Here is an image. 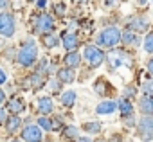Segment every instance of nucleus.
Returning a JSON list of instances; mask_svg holds the SVG:
<instances>
[{
  "label": "nucleus",
  "mask_w": 153,
  "mask_h": 142,
  "mask_svg": "<svg viewBox=\"0 0 153 142\" xmlns=\"http://www.w3.org/2000/svg\"><path fill=\"white\" fill-rule=\"evenodd\" d=\"M79 63H81V54L79 52H68L67 56H65V65H67V68H78L79 67Z\"/></svg>",
  "instance_id": "2eb2a0df"
},
{
  "label": "nucleus",
  "mask_w": 153,
  "mask_h": 142,
  "mask_svg": "<svg viewBox=\"0 0 153 142\" xmlns=\"http://www.w3.org/2000/svg\"><path fill=\"white\" fill-rule=\"evenodd\" d=\"M76 2H81V4H85V2H87V0H76Z\"/></svg>",
  "instance_id": "58836bf2"
},
{
  "label": "nucleus",
  "mask_w": 153,
  "mask_h": 142,
  "mask_svg": "<svg viewBox=\"0 0 153 142\" xmlns=\"http://www.w3.org/2000/svg\"><path fill=\"white\" fill-rule=\"evenodd\" d=\"M36 58H38V49H36V45H34L33 41H29V43L22 45V49L18 50V54H16V63H18L20 67H31V65L36 61Z\"/></svg>",
  "instance_id": "f03ea898"
},
{
  "label": "nucleus",
  "mask_w": 153,
  "mask_h": 142,
  "mask_svg": "<svg viewBox=\"0 0 153 142\" xmlns=\"http://www.w3.org/2000/svg\"><path fill=\"white\" fill-rule=\"evenodd\" d=\"M13 142H20V140H13Z\"/></svg>",
  "instance_id": "a19ab883"
},
{
  "label": "nucleus",
  "mask_w": 153,
  "mask_h": 142,
  "mask_svg": "<svg viewBox=\"0 0 153 142\" xmlns=\"http://www.w3.org/2000/svg\"><path fill=\"white\" fill-rule=\"evenodd\" d=\"M51 88H52V92H58V90H59V83H56V85H51Z\"/></svg>",
  "instance_id": "e433bc0d"
},
{
  "label": "nucleus",
  "mask_w": 153,
  "mask_h": 142,
  "mask_svg": "<svg viewBox=\"0 0 153 142\" xmlns=\"http://www.w3.org/2000/svg\"><path fill=\"white\" fill-rule=\"evenodd\" d=\"M128 27H130L131 33H144V31H148L149 22H148L144 16H137V18H133V20L128 24Z\"/></svg>",
  "instance_id": "9d476101"
},
{
  "label": "nucleus",
  "mask_w": 153,
  "mask_h": 142,
  "mask_svg": "<svg viewBox=\"0 0 153 142\" xmlns=\"http://www.w3.org/2000/svg\"><path fill=\"white\" fill-rule=\"evenodd\" d=\"M6 101V94H4V90H0V104H2Z\"/></svg>",
  "instance_id": "f704fd0d"
},
{
  "label": "nucleus",
  "mask_w": 153,
  "mask_h": 142,
  "mask_svg": "<svg viewBox=\"0 0 153 142\" xmlns=\"http://www.w3.org/2000/svg\"><path fill=\"white\" fill-rule=\"evenodd\" d=\"M106 61H108V67L112 68V70H115V68H121V67H130L131 65V58H130V54L128 52H124V50H110L108 54H106Z\"/></svg>",
  "instance_id": "7ed1b4c3"
},
{
  "label": "nucleus",
  "mask_w": 153,
  "mask_h": 142,
  "mask_svg": "<svg viewBox=\"0 0 153 142\" xmlns=\"http://www.w3.org/2000/svg\"><path fill=\"white\" fill-rule=\"evenodd\" d=\"M43 43H45V47H58V43H59V40L56 38V36H45L43 38Z\"/></svg>",
  "instance_id": "a878e982"
},
{
  "label": "nucleus",
  "mask_w": 153,
  "mask_h": 142,
  "mask_svg": "<svg viewBox=\"0 0 153 142\" xmlns=\"http://www.w3.org/2000/svg\"><path fill=\"white\" fill-rule=\"evenodd\" d=\"M61 43H63L65 50H70V52H74L76 49L79 47V40H78V36H76L74 33H67V31L61 34Z\"/></svg>",
  "instance_id": "1a4fd4ad"
},
{
  "label": "nucleus",
  "mask_w": 153,
  "mask_h": 142,
  "mask_svg": "<svg viewBox=\"0 0 153 142\" xmlns=\"http://www.w3.org/2000/svg\"><path fill=\"white\" fill-rule=\"evenodd\" d=\"M54 27H56V25H54V18H52L51 15H47V13H42V15L34 20V31L40 33V34L51 33Z\"/></svg>",
  "instance_id": "423d86ee"
},
{
  "label": "nucleus",
  "mask_w": 153,
  "mask_h": 142,
  "mask_svg": "<svg viewBox=\"0 0 153 142\" xmlns=\"http://www.w3.org/2000/svg\"><path fill=\"white\" fill-rule=\"evenodd\" d=\"M78 128L76 126H67L65 128V131H63V138H67V140H70V138H76L78 140Z\"/></svg>",
  "instance_id": "412c9836"
},
{
  "label": "nucleus",
  "mask_w": 153,
  "mask_h": 142,
  "mask_svg": "<svg viewBox=\"0 0 153 142\" xmlns=\"http://www.w3.org/2000/svg\"><path fill=\"white\" fill-rule=\"evenodd\" d=\"M76 142H92L88 137H81V138H78V140H76Z\"/></svg>",
  "instance_id": "c9c22d12"
},
{
  "label": "nucleus",
  "mask_w": 153,
  "mask_h": 142,
  "mask_svg": "<svg viewBox=\"0 0 153 142\" xmlns=\"http://www.w3.org/2000/svg\"><path fill=\"white\" fill-rule=\"evenodd\" d=\"M24 142H42V128L38 124H29L22 129Z\"/></svg>",
  "instance_id": "6e6552de"
},
{
  "label": "nucleus",
  "mask_w": 153,
  "mask_h": 142,
  "mask_svg": "<svg viewBox=\"0 0 153 142\" xmlns=\"http://www.w3.org/2000/svg\"><path fill=\"white\" fill-rule=\"evenodd\" d=\"M144 49H146V52L153 54V33H149V34L146 36V40H144Z\"/></svg>",
  "instance_id": "393cba45"
},
{
  "label": "nucleus",
  "mask_w": 153,
  "mask_h": 142,
  "mask_svg": "<svg viewBox=\"0 0 153 142\" xmlns=\"http://www.w3.org/2000/svg\"><path fill=\"white\" fill-rule=\"evenodd\" d=\"M148 72H149V74L153 76V58H151V59L148 61Z\"/></svg>",
  "instance_id": "473e14b6"
},
{
  "label": "nucleus",
  "mask_w": 153,
  "mask_h": 142,
  "mask_svg": "<svg viewBox=\"0 0 153 142\" xmlns=\"http://www.w3.org/2000/svg\"><path fill=\"white\" fill-rule=\"evenodd\" d=\"M38 126L43 128V129H47V131H52V121H49L47 117H40L38 119Z\"/></svg>",
  "instance_id": "b1692460"
},
{
  "label": "nucleus",
  "mask_w": 153,
  "mask_h": 142,
  "mask_svg": "<svg viewBox=\"0 0 153 142\" xmlns=\"http://www.w3.org/2000/svg\"><path fill=\"white\" fill-rule=\"evenodd\" d=\"M36 108L42 115H47V113H52L54 112V103L51 97H40L36 101Z\"/></svg>",
  "instance_id": "9b49d317"
},
{
  "label": "nucleus",
  "mask_w": 153,
  "mask_h": 142,
  "mask_svg": "<svg viewBox=\"0 0 153 142\" xmlns=\"http://www.w3.org/2000/svg\"><path fill=\"white\" fill-rule=\"evenodd\" d=\"M38 6L40 7H45V0H38Z\"/></svg>",
  "instance_id": "4c0bfd02"
},
{
  "label": "nucleus",
  "mask_w": 153,
  "mask_h": 142,
  "mask_svg": "<svg viewBox=\"0 0 153 142\" xmlns=\"http://www.w3.org/2000/svg\"><path fill=\"white\" fill-rule=\"evenodd\" d=\"M54 9H56V15L63 16V15H65V9H67V7H65V4H61V2H59V4H56V6H54Z\"/></svg>",
  "instance_id": "cd10ccee"
},
{
  "label": "nucleus",
  "mask_w": 153,
  "mask_h": 142,
  "mask_svg": "<svg viewBox=\"0 0 153 142\" xmlns=\"http://www.w3.org/2000/svg\"><path fill=\"white\" fill-rule=\"evenodd\" d=\"M15 29H16V22H15V16L11 13L0 15V34L6 38H11L15 34Z\"/></svg>",
  "instance_id": "39448f33"
},
{
  "label": "nucleus",
  "mask_w": 153,
  "mask_h": 142,
  "mask_svg": "<svg viewBox=\"0 0 153 142\" xmlns=\"http://www.w3.org/2000/svg\"><path fill=\"white\" fill-rule=\"evenodd\" d=\"M25 110V103L22 97H11L9 103H7V112H11L13 115H18L20 112Z\"/></svg>",
  "instance_id": "f8f14e48"
},
{
  "label": "nucleus",
  "mask_w": 153,
  "mask_h": 142,
  "mask_svg": "<svg viewBox=\"0 0 153 142\" xmlns=\"http://www.w3.org/2000/svg\"><path fill=\"white\" fill-rule=\"evenodd\" d=\"M6 119H7V117H6V110H2V108H0V124H2Z\"/></svg>",
  "instance_id": "2f4dec72"
},
{
  "label": "nucleus",
  "mask_w": 153,
  "mask_h": 142,
  "mask_svg": "<svg viewBox=\"0 0 153 142\" xmlns=\"http://www.w3.org/2000/svg\"><path fill=\"white\" fill-rule=\"evenodd\" d=\"M22 126V121H20V117L18 115H11V117H7L6 119V129L9 131V133H15V131H18V128Z\"/></svg>",
  "instance_id": "f3484780"
},
{
  "label": "nucleus",
  "mask_w": 153,
  "mask_h": 142,
  "mask_svg": "<svg viewBox=\"0 0 153 142\" xmlns=\"http://www.w3.org/2000/svg\"><path fill=\"white\" fill-rule=\"evenodd\" d=\"M105 52L99 49V47H96V45H88V47H85V59L88 61V65L92 67V68H97L103 61H105Z\"/></svg>",
  "instance_id": "20e7f679"
},
{
  "label": "nucleus",
  "mask_w": 153,
  "mask_h": 142,
  "mask_svg": "<svg viewBox=\"0 0 153 142\" xmlns=\"http://www.w3.org/2000/svg\"><path fill=\"white\" fill-rule=\"evenodd\" d=\"M121 31L117 29V27H106V29H103L99 34H97V45H101V47H108V49H114L119 41H121Z\"/></svg>",
  "instance_id": "f257e3e1"
},
{
  "label": "nucleus",
  "mask_w": 153,
  "mask_h": 142,
  "mask_svg": "<svg viewBox=\"0 0 153 142\" xmlns=\"http://www.w3.org/2000/svg\"><path fill=\"white\" fill-rule=\"evenodd\" d=\"M121 41H123L124 45H139V40H137V36H135L131 31H126V33L121 36Z\"/></svg>",
  "instance_id": "aec40b11"
},
{
  "label": "nucleus",
  "mask_w": 153,
  "mask_h": 142,
  "mask_svg": "<svg viewBox=\"0 0 153 142\" xmlns=\"http://www.w3.org/2000/svg\"><path fill=\"white\" fill-rule=\"evenodd\" d=\"M139 110L144 113V115H149V117H153V97H140V101H139Z\"/></svg>",
  "instance_id": "4468645a"
},
{
  "label": "nucleus",
  "mask_w": 153,
  "mask_h": 142,
  "mask_svg": "<svg viewBox=\"0 0 153 142\" xmlns=\"http://www.w3.org/2000/svg\"><path fill=\"white\" fill-rule=\"evenodd\" d=\"M58 81L59 83H72L74 81V70L72 68H59L58 70Z\"/></svg>",
  "instance_id": "dca6fc26"
},
{
  "label": "nucleus",
  "mask_w": 153,
  "mask_h": 142,
  "mask_svg": "<svg viewBox=\"0 0 153 142\" xmlns=\"http://www.w3.org/2000/svg\"><path fill=\"white\" fill-rule=\"evenodd\" d=\"M83 129L87 133H99L101 131V124L99 122H87V124H83Z\"/></svg>",
  "instance_id": "5701e85b"
},
{
  "label": "nucleus",
  "mask_w": 153,
  "mask_h": 142,
  "mask_svg": "<svg viewBox=\"0 0 153 142\" xmlns=\"http://www.w3.org/2000/svg\"><path fill=\"white\" fill-rule=\"evenodd\" d=\"M31 2H38V0H31Z\"/></svg>",
  "instance_id": "ea45409f"
},
{
  "label": "nucleus",
  "mask_w": 153,
  "mask_h": 142,
  "mask_svg": "<svg viewBox=\"0 0 153 142\" xmlns=\"http://www.w3.org/2000/svg\"><path fill=\"white\" fill-rule=\"evenodd\" d=\"M133 95H135V88L128 87V88L124 90V97H133Z\"/></svg>",
  "instance_id": "c85d7f7f"
},
{
  "label": "nucleus",
  "mask_w": 153,
  "mask_h": 142,
  "mask_svg": "<svg viewBox=\"0 0 153 142\" xmlns=\"http://www.w3.org/2000/svg\"><path fill=\"white\" fill-rule=\"evenodd\" d=\"M117 106H119V110H121V113H123V119L124 117H131L133 115V106H131V103L128 101V99H121L119 103H117Z\"/></svg>",
  "instance_id": "a211bd4d"
},
{
  "label": "nucleus",
  "mask_w": 153,
  "mask_h": 142,
  "mask_svg": "<svg viewBox=\"0 0 153 142\" xmlns=\"http://www.w3.org/2000/svg\"><path fill=\"white\" fill-rule=\"evenodd\" d=\"M142 92H144L148 97H151V95H153V81H144V85H142Z\"/></svg>",
  "instance_id": "bb28decb"
},
{
  "label": "nucleus",
  "mask_w": 153,
  "mask_h": 142,
  "mask_svg": "<svg viewBox=\"0 0 153 142\" xmlns=\"http://www.w3.org/2000/svg\"><path fill=\"white\" fill-rule=\"evenodd\" d=\"M139 135L142 140H153V117L144 115L139 121Z\"/></svg>",
  "instance_id": "0eeeda50"
},
{
  "label": "nucleus",
  "mask_w": 153,
  "mask_h": 142,
  "mask_svg": "<svg viewBox=\"0 0 153 142\" xmlns=\"http://www.w3.org/2000/svg\"><path fill=\"white\" fill-rule=\"evenodd\" d=\"M9 6V0H0V9H6Z\"/></svg>",
  "instance_id": "72a5a7b5"
},
{
  "label": "nucleus",
  "mask_w": 153,
  "mask_h": 142,
  "mask_svg": "<svg viewBox=\"0 0 153 142\" xmlns=\"http://www.w3.org/2000/svg\"><path fill=\"white\" fill-rule=\"evenodd\" d=\"M59 101H61V104H63V106L70 108V106L76 103V92H72V90L63 92V94H61V97H59Z\"/></svg>",
  "instance_id": "6ab92c4d"
},
{
  "label": "nucleus",
  "mask_w": 153,
  "mask_h": 142,
  "mask_svg": "<svg viewBox=\"0 0 153 142\" xmlns=\"http://www.w3.org/2000/svg\"><path fill=\"white\" fill-rule=\"evenodd\" d=\"M27 81L31 83V87H33V88H42V87H43V79H42V74H38V72H36V74H33V76L27 79Z\"/></svg>",
  "instance_id": "4be33fe9"
},
{
  "label": "nucleus",
  "mask_w": 153,
  "mask_h": 142,
  "mask_svg": "<svg viewBox=\"0 0 153 142\" xmlns=\"http://www.w3.org/2000/svg\"><path fill=\"white\" fill-rule=\"evenodd\" d=\"M59 128H61V122H59L58 119H54V121H52V129H59Z\"/></svg>",
  "instance_id": "7c9ffc66"
},
{
  "label": "nucleus",
  "mask_w": 153,
  "mask_h": 142,
  "mask_svg": "<svg viewBox=\"0 0 153 142\" xmlns=\"http://www.w3.org/2000/svg\"><path fill=\"white\" fill-rule=\"evenodd\" d=\"M6 79H7V76H6V72H4V70H2V68H0V85H4V83H6Z\"/></svg>",
  "instance_id": "c756f323"
},
{
  "label": "nucleus",
  "mask_w": 153,
  "mask_h": 142,
  "mask_svg": "<svg viewBox=\"0 0 153 142\" xmlns=\"http://www.w3.org/2000/svg\"><path fill=\"white\" fill-rule=\"evenodd\" d=\"M115 108H117V103L115 101H103V103H99L96 106V112L99 115H108V113H114Z\"/></svg>",
  "instance_id": "ddd939ff"
}]
</instances>
